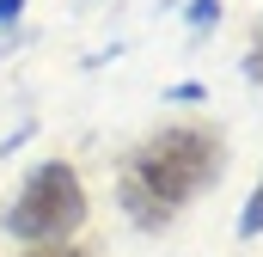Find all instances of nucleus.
Segmentation results:
<instances>
[{
    "mask_svg": "<svg viewBox=\"0 0 263 257\" xmlns=\"http://www.w3.org/2000/svg\"><path fill=\"white\" fill-rule=\"evenodd\" d=\"M220 172V135L214 128H165L129 159L123 178V208L141 227H165L190 196Z\"/></svg>",
    "mask_w": 263,
    "mask_h": 257,
    "instance_id": "f257e3e1",
    "label": "nucleus"
},
{
    "mask_svg": "<svg viewBox=\"0 0 263 257\" xmlns=\"http://www.w3.org/2000/svg\"><path fill=\"white\" fill-rule=\"evenodd\" d=\"M80 221H86V190H80L73 166H62V159L37 166L25 196L6 208V233L12 239H37V245L43 239H67Z\"/></svg>",
    "mask_w": 263,
    "mask_h": 257,
    "instance_id": "f03ea898",
    "label": "nucleus"
},
{
    "mask_svg": "<svg viewBox=\"0 0 263 257\" xmlns=\"http://www.w3.org/2000/svg\"><path fill=\"white\" fill-rule=\"evenodd\" d=\"M239 233H263V184L251 190V202H245V214H239Z\"/></svg>",
    "mask_w": 263,
    "mask_h": 257,
    "instance_id": "7ed1b4c3",
    "label": "nucleus"
},
{
    "mask_svg": "<svg viewBox=\"0 0 263 257\" xmlns=\"http://www.w3.org/2000/svg\"><path fill=\"white\" fill-rule=\"evenodd\" d=\"M31 257H86V251H80V245H67V239H43Z\"/></svg>",
    "mask_w": 263,
    "mask_h": 257,
    "instance_id": "20e7f679",
    "label": "nucleus"
},
{
    "mask_svg": "<svg viewBox=\"0 0 263 257\" xmlns=\"http://www.w3.org/2000/svg\"><path fill=\"white\" fill-rule=\"evenodd\" d=\"M220 19V0H190V25H214Z\"/></svg>",
    "mask_w": 263,
    "mask_h": 257,
    "instance_id": "39448f33",
    "label": "nucleus"
},
{
    "mask_svg": "<svg viewBox=\"0 0 263 257\" xmlns=\"http://www.w3.org/2000/svg\"><path fill=\"white\" fill-rule=\"evenodd\" d=\"M18 12H25V0H0V25H12Z\"/></svg>",
    "mask_w": 263,
    "mask_h": 257,
    "instance_id": "423d86ee",
    "label": "nucleus"
},
{
    "mask_svg": "<svg viewBox=\"0 0 263 257\" xmlns=\"http://www.w3.org/2000/svg\"><path fill=\"white\" fill-rule=\"evenodd\" d=\"M251 74H257V80H263V49H257V56H251Z\"/></svg>",
    "mask_w": 263,
    "mask_h": 257,
    "instance_id": "0eeeda50",
    "label": "nucleus"
}]
</instances>
